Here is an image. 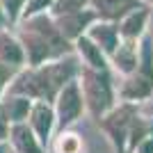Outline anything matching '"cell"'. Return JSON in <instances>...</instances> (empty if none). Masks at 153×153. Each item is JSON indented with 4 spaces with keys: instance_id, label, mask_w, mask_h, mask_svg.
I'll return each instance as SVG.
<instances>
[{
    "instance_id": "cell-8",
    "label": "cell",
    "mask_w": 153,
    "mask_h": 153,
    "mask_svg": "<svg viewBox=\"0 0 153 153\" xmlns=\"http://www.w3.org/2000/svg\"><path fill=\"white\" fill-rule=\"evenodd\" d=\"M7 137L12 140L16 153H44V146L41 142L37 140V135L32 133V128H27L23 121L19 123H12L9 126V133Z\"/></svg>"
},
{
    "instance_id": "cell-19",
    "label": "cell",
    "mask_w": 153,
    "mask_h": 153,
    "mask_svg": "<svg viewBox=\"0 0 153 153\" xmlns=\"http://www.w3.org/2000/svg\"><path fill=\"white\" fill-rule=\"evenodd\" d=\"M2 5H5V9L9 12V19H16V14H19L21 7H23V0H2Z\"/></svg>"
},
{
    "instance_id": "cell-14",
    "label": "cell",
    "mask_w": 153,
    "mask_h": 153,
    "mask_svg": "<svg viewBox=\"0 0 153 153\" xmlns=\"http://www.w3.org/2000/svg\"><path fill=\"white\" fill-rule=\"evenodd\" d=\"M96 7H98V14L105 19H119V16H126L130 9H135L137 2L135 0H96Z\"/></svg>"
},
{
    "instance_id": "cell-6",
    "label": "cell",
    "mask_w": 153,
    "mask_h": 153,
    "mask_svg": "<svg viewBox=\"0 0 153 153\" xmlns=\"http://www.w3.org/2000/svg\"><path fill=\"white\" fill-rule=\"evenodd\" d=\"M55 103H57V123H59V130H64L66 126H71V123L80 117L82 105H85L82 91H80V82H78L76 78L69 80V82L57 91Z\"/></svg>"
},
{
    "instance_id": "cell-15",
    "label": "cell",
    "mask_w": 153,
    "mask_h": 153,
    "mask_svg": "<svg viewBox=\"0 0 153 153\" xmlns=\"http://www.w3.org/2000/svg\"><path fill=\"white\" fill-rule=\"evenodd\" d=\"M112 57H114V66L121 71V73H126V76L137 66V51H135L133 41L119 46V51L112 53Z\"/></svg>"
},
{
    "instance_id": "cell-10",
    "label": "cell",
    "mask_w": 153,
    "mask_h": 153,
    "mask_svg": "<svg viewBox=\"0 0 153 153\" xmlns=\"http://www.w3.org/2000/svg\"><path fill=\"white\" fill-rule=\"evenodd\" d=\"M0 62L9 64V66H14V69L23 66V62H25L23 46H21L14 37H9L7 32H0Z\"/></svg>"
},
{
    "instance_id": "cell-20",
    "label": "cell",
    "mask_w": 153,
    "mask_h": 153,
    "mask_svg": "<svg viewBox=\"0 0 153 153\" xmlns=\"http://www.w3.org/2000/svg\"><path fill=\"white\" fill-rule=\"evenodd\" d=\"M9 119H7L5 114V110H2V105H0V142H5L7 140V133H9Z\"/></svg>"
},
{
    "instance_id": "cell-23",
    "label": "cell",
    "mask_w": 153,
    "mask_h": 153,
    "mask_svg": "<svg viewBox=\"0 0 153 153\" xmlns=\"http://www.w3.org/2000/svg\"><path fill=\"white\" fill-rule=\"evenodd\" d=\"M0 23H2V12H0Z\"/></svg>"
},
{
    "instance_id": "cell-2",
    "label": "cell",
    "mask_w": 153,
    "mask_h": 153,
    "mask_svg": "<svg viewBox=\"0 0 153 153\" xmlns=\"http://www.w3.org/2000/svg\"><path fill=\"white\" fill-rule=\"evenodd\" d=\"M23 48H25L23 53H27L30 66L44 64L46 59H59L69 53L66 39L62 37L57 25H53L44 16L32 19L25 25V30H23Z\"/></svg>"
},
{
    "instance_id": "cell-11",
    "label": "cell",
    "mask_w": 153,
    "mask_h": 153,
    "mask_svg": "<svg viewBox=\"0 0 153 153\" xmlns=\"http://www.w3.org/2000/svg\"><path fill=\"white\" fill-rule=\"evenodd\" d=\"M89 39L98 46V48H101L103 53H105V55H112V53L117 51V46H119V30H117L114 25L103 23V25L91 27Z\"/></svg>"
},
{
    "instance_id": "cell-17",
    "label": "cell",
    "mask_w": 153,
    "mask_h": 153,
    "mask_svg": "<svg viewBox=\"0 0 153 153\" xmlns=\"http://www.w3.org/2000/svg\"><path fill=\"white\" fill-rule=\"evenodd\" d=\"M85 5H87V0H57V2H55V12L62 16V14L80 12Z\"/></svg>"
},
{
    "instance_id": "cell-1",
    "label": "cell",
    "mask_w": 153,
    "mask_h": 153,
    "mask_svg": "<svg viewBox=\"0 0 153 153\" xmlns=\"http://www.w3.org/2000/svg\"><path fill=\"white\" fill-rule=\"evenodd\" d=\"M78 71H80V62L76 57H69V55H64L62 59L51 62V64H37V66L27 69L25 73H21L9 85V94H19V96L51 103L55 101L57 91L69 80L78 78Z\"/></svg>"
},
{
    "instance_id": "cell-7",
    "label": "cell",
    "mask_w": 153,
    "mask_h": 153,
    "mask_svg": "<svg viewBox=\"0 0 153 153\" xmlns=\"http://www.w3.org/2000/svg\"><path fill=\"white\" fill-rule=\"evenodd\" d=\"M30 128L32 133L37 135V140L41 142V146L48 144L51 140V130H53V121H55V112L46 101H39L37 105L30 108Z\"/></svg>"
},
{
    "instance_id": "cell-13",
    "label": "cell",
    "mask_w": 153,
    "mask_h": 153,
    "mask_svg": "<svg viewBox=\"0 0 153 153\" xmlns=\"http://www.w3.org/2000/svg\"><path fill=\"white\" fill-rule=\"evenodd\" d=\"M76 44H78V53L82 55V59H85L87 66H94V69H105V66H108L103 51L91 41L89 37H82V34H80V37L76 39Z\"/></svg>"
},
{
    "instance_id": "cell-18",
    "label": "cell",
    "mask_w": 153,
    "mask_h": 153,
    "mask_svg": "<svg viewBox=\"0 0 153 153\" xmlns=\"http://www.w3.org/2000/svg\"><path fill=\"white\" fill-rule=\"evenodd\" d=\"M14 73H16V69H14V66L0 62V94H2V89L9 85V80L14 78Z\"/></svg>"
},
{
    "instance_id": "cell-21",
    "label": "cell",
    "mask_w": 153,
    "mask_h": 153,
    "mask_svg": "<svg viewBox=\"0 0 153 153\" xmlns=\"http://www.w3.org/2000/svg\"><path fill=\"white\" fill-rule=\"evenodd\" d=\"M51 0H27V7H25V16H30V14L39 12V9H44L46 5H48Z\"/></svg>"
},
{
    "instance_id": "cell-16",
    "label": "cell",
    "mask_w": 153,
    "mask_h": 153,
    "mask_svg": "<svg viewBox=\"0 0 153 153\" xmlns=\"http://www.w3.org/2000/svg\"><path fill=\"white\" fill-rule=\"evenodd\" d=\"M146 16H149V12L146 9H142V7H137L135 12H130L126 16V21L121 23V27H119V32H121L123 37H128V39H135L137 34H140L142 30H144V23H146Z\"/></svg>"
},
{
    "instance_id": "cell-3",
    "label": "cell",
    "mask_w": 153,
    "mask_h": 153,
    "mask_svg": "<svg viewBox=\"0 0 153 153\" xmlns=\"http://www.w3.org/2000/svg\"><path fill=\"white\" fill-rule=\"evenodd\" d=\"M98 123L108 130L119 153H130L144 137H149V133H153V126L142 121L137 117V108L130 103L121 105L119 110H112L110 114H103Z\"/></svg>"
},
{
    "instance_id": "cell-22",
    "label": "cell",
    "mask_w": 153,
    "mask_h": 153,
    "mask_svg": "<svg viewBox=\"0 0 153 153\" xmlns=\"http://www.w3.org/2000/svg\"><path fill=\"white\" fill-rule=\"evenodd\" d=\"M0 153H9V149H7V144H2V142H0Z\"/></svg>"
},
{
    "instance_id": "cell-12",
    "label": "cell",
    "mask_w": 153,
    "mask_h": 153,
    "mask_svg": "<svg viewBox=\"0 0 153 153\" xmlns=\"http://www.w3.org/2000/svg\"><path fill=\"white\" fill-rule=\"evenodd\" d=\"M2 110H5L9 123H19L23 119H27V112L32 108V101L27 96H19V94H9L5 98V103H0Z\"/></svg>"
},
{
    "instance_id": "cell-5",
    "label": "cell",
    "mask_w": 153,
    "mask_h": 153,
    "mask_svg": "<svg viewBox=\"0 0 153 153\" xmlns=\"http://www.w3.org/2000/svg\"><path fill=\"white\" fill-rule=\"evenodd\" d=\"M153 94V46L151 39H144L142 44V59H137L130 73H128L126 82L121 87V98L128 103L144 101Z\"/></svg>"
},
{
    "instance_id": "cell-9",
    "label": "cell",
    "mask_w": 153,
    "mask_h": 153,
    "mask_svg": "<svg viewBox=\"0 0 153 153\" xmlns=\"http://www.w3.org/2000/svg\"><path fill=\"white\" fill-rule=\"evenodd\" d=\"M91 19H94V14H89V12L82 14V9L80 12H71V14H62L57 30L62 32L64 39H78L82 34V30L91 23Z\"/></svg>"
},
{
    "instance_id": "cell-4",
    "label": "cell",
    "mask_w": 153,
    "mask_h": 153,
    "mask_svg": "<svg viewBox=\"0 0 153 153\" xmlns=\"http://www.w3.org/2000/svg\"><path fill=\"white\" fill-rule=\"evenodd\" d=\"M78 76L82 80V89L85 96L82 101L87 103L89 112L94 114V119H101L110 108H112V80H110L108 66L105 69H94V66H80Z\"/></svg>"
}]
</instances>
